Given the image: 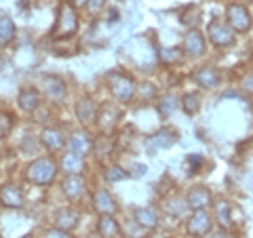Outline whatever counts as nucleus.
Returning a JSON list of instances; mask_svg holds the SVG:
<instances>
[{
  "label": "nucleus",
  "instance_id": "f257e3e1",
  "mask_svg": "<svg viewBox=\"0 0 253 238\" xmlns=\"http://www.w3.org/2000/svg\"><path fill=\"white\" fill-rule=\"evenodd\" d=\"M55 171L57 169H55L53 160H49V158H38V160H34L26 169V177H28V181H32V184H36V186H49L55 179Z\"/></svg>",
  "mask_w": 253,
  "mask_h": 238
},
{
  "label": "nucleus",
  "instance_id": "f03ea898",
  "mask_svg": "<svg viewBox=\"0 0 253 238\" xmlns=\"http://www.w3.org/2000/svg\"><path fill=\"white\" fill-rule=\"evenodd\" d=\"M76 30H78L76 11L68 2H63L59 6V15H57V23H55V28H53V36L55 38H68V36H72Z\"/></svg>",
  "mask_w": 253,
  "mask_h": 238
},
{
  "label": "nucleus",
  "instance_id": "7ed1b4c3",
  "mask_svg": "<svg viewBox=\"0 0 253 238\" xmlns=\"http://www.w3.org/2000/svg\"><path fill=\"white\" fill-rule=\"evenodd\" d=\"M108 82H110V89H112V95L118 101H129L135 93V86H133V80L126 74L121 72H112L108 76Z\"/></svg>",
  "mask_w": 253,
  "mask_h": 238
},
{
  "label": "nucleus",
  "instance_id": "20e7f679",
  "mask_svg": "<svg viewBox=\"0 0 253 238\" xmlns=\"http://www.w3.org/2000/svg\"><path fill=\"white\" fill-rule=\"evenodd\" d=\"M228 23H230V28L236 32H247L253 21H251L249 11L245 9L243 4L234 2V4L228 6Z\"/></svg>",
  "mask_w": 253,
  "mask_h": 238
},
{
  "label": "nucleus",
  "instance_id": "39448f33",
  "mask_svg": "<svg viewBox=\"0 0 253 238\" xmlns=\"http://www.w3.org/2000/svg\"><path fill=\"white\" fill-rule=\"evenodd\" d=\"M209 38L213 44L217 46H228L234 42V36H232V30L226 26V23L221 21H213L209 23Z\"/></svg>",
  "mask_w": 253,
  "mask_h": 238
},
{
  "label": "nucleus",
  "instance_id": "423d86ee",
  "mask_svg": "<svg viewBox=\"0 0 253 238\" xmlns=\"http://www.w3.org/2000/svg\"><path fill=\"white\" fill-rule=\"evenodd\" d=\"M0 200H2V204L9 207V209H21L23 207L21 188L15 186V184H6L2 190H0Z\"/></svg>",
  "mask_w": 253,
  "mask_h": 238
},
{
  "label": "nucleus",
  "instance_id": "0eeeda50",
  "mask_svg": "<svg viewBox=\"0 0 253 238\" xmlns=\"http://www.w3.org/2000/svg\"><path fill=\"white\" fill-rule=\"evenodd\" d=\"M211 230V217L205 211H196L188 221V232L192 236H205Z\"/></svg>",
  "mask_w": 253,
  "mask_h": 238
},
{
  "label": "nucleus",
  "instance_id": "6e6552de",
  "mask_svg": "<svg viewBox=\"0 0 253 238\" xmlns=\"http://www.w3.org/2000/svg\"><path fill=\"white\" fill-rule=\"evenodd\" d=\"M211 202V192L207 188H192L188 192V207H192L194 211H205V207Z\"/></svg>",
  "mask_w": 253,
  "mask_h": 238
},
{
  "label": "nucleus",
  "instance_id": "1a4fd4ad",
  "mask_svg": "<svg viewBox=\"0 0 253 238\" xmlns=\"http://www.w3.org/2000/svg\"><path fill=\"white\" fill-rule=\"evenodd\" d=\"M184 51L188 55H192V57L205 53V38L201 36L199 30H190L186 34V38H184Z\"/></svg>",
  "mask_w": 253,
  "mask_h": 238
},
{
  "label": "nucleus",
  "instance_id": "9d476101",
  "mask_svg": "<svg viewBox=\"0 0 253 238\" xmlns=\"http://www.w3.org/2000/svg\"><path fill=\"white\" fill-rule=\"evenodd\" d=\"M42 86H44V93L49 95L53 101H61L66 97V84H63V80H59L57 76H44Z\"/></svg>",
  "mask_w": 253,
  "mask_h": 238
},
{
  "label": "nucleus",
  "instance_id": "9b49d317",
  "mask_svg": "<svg viewBox=\"0 0 253 238\" xmlns=\"http://www.w3.org/2000/svg\"><path fill=\"white\" fill-rule=\"evenodd\" d=\"M63 194H66L70 200H78L84 194V179L81 175H70L63 181Z\"/></svg>",
  "mask_w": 253,
  "mask_h": 238
},
{
  "label": "nucleus",
  "instance_id": "f8f14e48",
  "mask_svg": "<svg viewBox=\"0 0 253 238\" xmlns=\"http://www.w3.org/2000/svg\"><path fill=\"white\" fill-rule=\"evenodd\" d=\"M95 209H97L99 213H104V215H112V213H116V202L114 198L110 196V192H106V190H99V192H95Z\"/></svg>",
  "mask_w": 253,
  "mask_h": 238
},
{
  "label": "nucleus",
  "instance_id": "ddd939ff",
  "mask_svg": "<svg viewBox=\"0 0 253 238\" xmlns=\"http://www.w3.org/2000/svg\"><path fill=\"white\" fill-rule=\"evenodd\" d=\"M78 211H74V209H61V211H57V215H55V224H57V228L59 230H72V228H76L78 226Z\"/></svg>",
  "mask_w": 253,
  "mask_h": 238
},
{
  "label": "nucleus",
  "instance_id": "4468645a",
  "mask_svg": "<svg viewBox=\"0 0 253 238\" xmlns=\"http://www.w3.org/2000/svg\"><path fill=\"white\" fill-rule=\"evenodd\" d=\"M19 106L26 112H34V110L41 106V93L36 89H23L19 93Z\"/></svg>",
  "mask_w": 253,
  "mask_h": 238
},
{
  "label": "nucleus",
  "instance_id": "2eb2a0df",
  "mask_svg": "<svg viewBox=\"0 0 253 238\" xmlns=\"http://www.w3.org/2000/svg\"><path fill=\"white\" fill-rule=\"evenodd\" d=\"M89 148H91V139L84 131H78V133L72 135V139H70V150H72V154L84 156L86 152H89Z\"/></svg>",
  "mask_w": 253,
  "mask_h": 238
},
{
  "label": "nucleus",
  "instance_id": "dca6fc26",
  "mask_svg": "<svg viewBox=\"0 0 253 238\" xmlns=\"http://www.w3.org/2000/svg\"><path fill=\"white\" fill-rule=\"evenodd\" d=\"M194 78L203 89H213V86H217V82H219V74L213 68H201Z\"/></svg>",
  "mask_w": 253,
  "mask_h": 238
},
{
  "label": "nucleus",
  "instance_id": "f3484780",
  "mask_svg": "<svg viewBox=\"0 0 253 238\" xmlns=\"http://www.w3.org/2000/svg\"><path fill=\"white\" fill-rule=\"evenodd\" d=\"M61 169L70 173V175H78L83 169H84V162H83V156H78V154H66L61 158Z\"/></svg>",
  "mask_w": 253,
  "mask_h": 238
},
{
  "label": "nucleus",
  "instance_id": "a211bd4d",
  "mask_svg": "<svg viewBox=\"0 0 253 238\" xmlns=\"http://www.w3.org/2000/svg\"><path fill=\"white\" fill-rule=\"evenodd\" d=\"M97 230H99L101 238H118V236H121V228H118V224L110 215H104L99 219Z\"/></svg>",
  "mask_w": 253,
  "mask_h": 238
},
{
  "label": "nucleus",
  "instance_id": "6ab92c4d",
  "mask_svg": "<svg viewBox=\"0 0 253 238\" xmlns=\"http://www.w3.org/2000/svg\"><path fill=\"white\" fill-rule=\"evenodd\" d=\"M175 141H177V131L175 129H161L152 137V144L156 148H171Z\"/></svg>",
  "mask_w": 253,
  "mask_h": 238
},
{
  "label": "nucleus",
  "instance_id": "aec40b11",
  "mask_svg": "<svg viewBox=\"0 0 253 238\" xmlns=\"http://www.w3.org/2000/svg\"><path fill=\"white\" fill-rule=\"evenodd\" d=\"M42 144L55 152V150H61L66 141H63V135L57 129H44L42 131Z\"/></svg>",
  "mask_w": 253,
  "mask_h": 238
},
{
  "label": "nucleus",
  "instance_id": "412c9836",
  "mask_svg": "<svg viewBox=\"0 0 253 238\" xmlns=\"http://www.w3.org/2000/svg\"><path fill=\"white\" fill-rule=\"evenodd\" d=\"M15 36V23L9 17H0V49L13 42Z\"/></svg>",
  "mask_w": 253,
  "mask_h": 238
},
{
  "label": "nucleus",
  "instance_id": "4be33fe9",
  "mask_svg": "<svg viewBox=\"0 0 253 238\" xmlns=\"http://www.w3.org/2000/svg\"><path fill=\"white\" fill-rule=\"evenodd\" d=\"M135 221L141 228H154L158 224V217H156V211L154 209H148V207H141L135 211Z\"/></svg>",
  "mask_w": 253,
  "mask_h": 238
},
{
  "label": "nucleus",
  "instance_id": "5701e85b",
  "mask_svg": "<svg viewBox=\"0 0 253 238\" xmlns=\"http://www.w3.org/2000/svg\"><path fill=\"white\" fill-rule=\"evenodd\" d=\"M76 116H78V120L81 122H93V118H95V106H93V101L91 99H83L81 104L76 106Z\"/></svg>",
  "mask_w": 253,
  "mask_h": 238
},
{
  "label": "nucleus",
  "instance_id": "b1692460",
  "mask_svg": "<svg viewBox=\"0 0 253 238\" xmlns=\"http://www.w3.org/2000/svg\"><path fill=\"white\" fill-rule=\"evenodd\" d=\"M181 104H184V112L186 114H196L199 112V108H201V97L199 95H194V93H188L184 99H181Z\"/></svg>",
  "mask_w": 253,
  "mask_h": 238
},
{
  "label": "nucleus",
  "instance_id": "393cba45",
  "mask_svg": "<svg viewBox=\"0 0 253 238\" xmlns=\"http://www.w3.org/2000/svg\"><path fill=\"white\" fill-rule=\"evenodd\" d=\"M179 49H175V46H171V49H161L158 51V59H161L163 63H167V66H171V63H177L179 61Z\"/></svg>",
  "mask_w": 253,
  "mask_h": 238
},
{
  "label": "nucleus",
  "instance_id": "a878e982",
  "mask_svg": "<svg viewBox=\"0 0 253 238\" xmlns=\"http://www.w3.org/2000/svg\"><path fill=\"white\" fill-rule=\"evenodd\" d=\"M217 219H219V224L224 226V228H228V226L232 224V221H230V207H228L226 200H219L217 202Z\"/></svg>",
  "mask_w": 253,
  "mask_h": 238
},
{
  "label": "nucleus",
  "instance_id": "bb28decb",
  "mask_svg": "<svg viewBox=\"0 0 253 238\" xmlns=\"http://www.w3.org/2000/svg\"><path fill=\"white\" fill-rule=\"evenodd\" d=\"M175 108H177V99L173 97V95H165V97L161 99V106H158V110H161L163 116H169Z\"/></svg>",
  "mask_w": 253,
  "mask_h": 238
},
{
  "label": "nucleus",
  "instance_id": "cd10ccee",
  "mask_svg": "<svg viewBox=\"0 0 253 238\" xmlns=\"http://www.w3.org/2000/svg\"><path fill=\"white\" fill-rule=\"evenodd\" d=\"M201 164H203V156L201 154H190L186 158V169H188V173H199Z\"/></svg>",
  "mask_w": 253,
  "mask_h": 238
},
{
  "label": "nucleus",
  "instance_id": "c85d7f7f",
  "mask_svg": "<svg viewBox=\"0 0 253 238\" xmlns=\"http://www.w3.org/2000/svg\"><path fill=\"white\" fill-rule=\"evenodd\" d=\"M165 209H167L171 215H181L186 209V204L179 200V198H171V200H167V204H165Z\"/></svg>",
  "mask_w": 253,
  "mask_h": 238
},
{
  "label": "nucleus",
  "instance_id": "c756f323",
  "mask_svg": "<svg viewBox=\"0 0 253 238\" xmlns=\"http://www.w3.org/2000/svg\"><path fill=\"white\" fill-rule=\"evenodd\" d=\"M126 175H129V171L121 169V166H110V169H108V173H106L108 181H121V179H125Z\"/></svg>",
  "mask_w": 253,
  "mask_h": 238
},
{
  "label": "nucleus",
  "instance_id": "7c9ffc66",
  "mask_svg": "<svg viewBox=\"0 0 253 238\" xmlns=\"http://www.w3.org/2000/svg\"><path fill=\"white\" fill-rule=\"evenodd\" d=\"M13 129V118L9 114L0 112V137H4V135H9V131Z\"/></svg>",
  "mask_w": 253,
  "mask_h": 238
},
{
  "label": "nucleus",
  "instance_id": "2f4dec72",
  "mask_svg": "<svg viewBox=\"0 0 253 238\" xmlns=\"http://www.w3.org/2000/svg\"><path fill=\"white\" fill-rule=\"evenodd\" d=\"M104 2H106V0H89V2H86V6H89L91 13H99L101 9H104Z\"/></svg>",
  "mask_w": 253,
  "mask_h": 238
},
{
  "label": "nucleus",
  "instance_id": "473e14b6",
  "mask_svg": "<svg viewBox=\"0 0 253 238\" xmlns=\"http://www.w3.org/2000/svg\"><path fill=\"white\" fill-rule=\"evenodd\" d=\"M44 238H72V236H70L68 232H63V230H49V232H46L44 234Z\"/></svg>",
  "mask_w": 253,
  "mask_h": 238
},
{
  "label": "nucleus",
  "instance_id": "72a5a7b5",
  "mask_svg": "<svg viewBox=\"0 0 253 238\" xmlns=\"http://www.w3.org/2000/svg\"><path fill=\"white\" fill-rule=\"evenodd\" d=\"M243 89L249 91V93H253V72L243 78Z\"/></svg>",
  "mask_w": 253,
  "mask_h": 238
},
{
  "label": "nucleus",
  "instance_id": "f704fd0d",
  "mask_svg": "<svg viewBox=\"0 0 253 238\" xmlns=\"http://www.w3.org/2000/svg\"><path fill=\"white\" fill-rule=\"evenodd\" d=\"M154 95V86L152 84H144L141 86V97H152Z\"/></svg>",
  "mask_w": 253,
  "mask_h": 238
},
{
  "label": "nucleus",
  "instance_id": "c9c22d12",
  "mask_svg": "<svg viewBox=\"0 0 253 238\" xmlns=\"http://www.w3.org/2000/svg\"><path fill=\"white\" fill-rule=\"evenodd\" d=\"M133 175H135V177L146 175V166L144 164H133Z\"/></svg>",
  "mask_w": 253,
  "mask_h": 238
},
{
  "label": "nucleus",
  "instance_id": "e433bc0d",
  "mask_svg": "<svg viewBox=\"0 0 253 238\" xmlns=\"http://www.w3.org/2000/svg\"><path fill=\"white\" fill-rule=\"evenodd\" d=\"M108 21H112V23H116V21H118V11H116V9L110 11V15H108Z\"/></svg>",
  "mask_w": 253,
  "mask_h": 238
},
{
  "label": "nucleus",
  "instance_id": "4c0bfd02",
  "mask_svg": "<svg viewBox=\"0 0 253 238\" xmlns=\"http://www.w3.org/2000/svg\"><path fill=\"white\" fill-rule=\"evenodd\" d=\"M211 238H230L226 232H215V234H211Z\"/></svg>",
  "mask_w": 253,
  "mask_h": 238
},
{
  "label": "nucleus",
  "instance_id": "58836bf2",
  "mask_svg": "<svg viewBox=\"0 0 253 238\" xmlns=\"http://www.w3.org/2000/svg\"><path fill=\"white\" fill-rule=\"evenodd\" d=\"M72 2H74L76 6H83V4H86V2H89V0H72Z\"/></svg>",
  "mask_w": 253,
  "mask_h": 238
},
{
  "label": "nucleus",
  "instance_id": "ea45409f",
  "mask_svg": "<svg viewBox=\"0 0 253 238\" xmlns=\"http://www.w3.org/2000/svg\"><path fill=\"white\" fill-rule=\"evenodd\" d=\"M89 238H97V236H89Z\"/></svg>",
  "mask_w": 253,
  "mask_h": 238
},
{
  "label": "nucleus",
  "instance_id": "a19ab883",
  "mask_svg": "<svg viewBox=\"0 0 253 238\" xmlns=\"http://www.w3.org/2000/svg\"><path fill=\"white\" fill-rule=\"evenodd\" d=\"M156 238H165V236H156Z\"/></svg>",
  "mask_w": 253,
  "mask_h": 238
},
{
  "label": "nucleus",
  "instance_id": "79ce46f5",
  "mask_svg": "<svg viewBox=\"0 0 253 238\" xmlns=\"http://www.w3.org/2000/svg\"><path fill=\"white\" fill-rule=\"evenodd\" d=\"M23 238H30V236H23Z\"/></svg>",
  "mask_w": 253,
  "mask_h": 238
}]
</instances>
